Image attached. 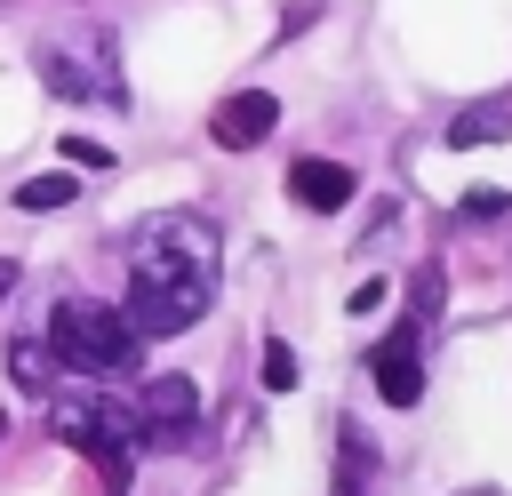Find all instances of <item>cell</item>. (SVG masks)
I'll return each mask as SVG.
<instances>
[{"label":"cell","instance_id":"obj_1","mask_svg":"<svg viewBox=\"0 0 512 496\" xmlns=\"http://www.w3.org/2000/svg\"><path fill=\"white\" fill-rule=\"evenodd\" d=\"M216 256H224V240H216V224L208 216H192V208H168V216H152L144 232H136V248H128V320H136V336L152 344V336H184L200 312H208V296H216Z\"/></svg>","mask_w":512,"mask_h":496},{"label":"cell","instance_id":"obj_2","mask_svg":"<svg viewBox=\"0 0 512 496\" xmlns=\"http://www.w3.org/2000/svg\"><path fill=\"white\" fill-rule=\"evenodd\" d=\"M48 352H56V368H80V376H128V368L144 360V336H136V320H128L120 304H104V296H64V304L48 312Z\"/></svg>","mask_w":512,"mask_h":496},{"label":"cell","instance_id":"obj_3","mask_svg":"<svg viewBox=\"0 0 512 496\" xmlns=\"http://www.w3.org/2000/svg\"><path fill=\"white\" fill-rule=\"evenodd\" d=\"M32 64H40V80H48L56 96H72V104H88V96H112V104H120V64H112V40H104L96 24H56V32H40V40H32Z\"/></svg>","mask_w":512,"mask_h":496},{"label":"cell","instance_id":"obj_4","mask_svg":"<svg viewBox=\"0 0 512 496\" xmlns=\"http://www.w3.org/2000/svg\"><path fill=\"white\" fill-rule=\"evenodd\" d=\"M56 440H72L80 456H96L112 472V488H120L128 480V456L144 448V424L120 400H56Z\"/></svg>","mask_w":512,"mask_h":496},{"label":"cell","instance_id":"obj_5","mask_svg":"<svg viewBox=\"0 0 512 496\" xmlns=\"http://www.w3.org/2000/svg\"><path fill=\"white\" fill-rule=\"evenodd\" d=\"M368 376L392 408H416L424 400V320H400L376 352H368Z\"/></svg>","mask_w":512,"mask_h":496},{"label":"cell","instance_id":"obj_6","mask_svg":"<svg viewBox=\"0 0 512 496\" xmlns=\"http://www.w3.org/2000/svg\"><path fill=\"white\" fill-rule=\"evenodd\" d=\"M136 424H144V440L184 448V440H192V424H200V392H192V376H160V384H144Z\"/></svg>","mask_w":512,"mask_h":496},{"label":"cell","instance_id":"obj_7","mask_svg":"<svg viewBox=\"0 0 512 496\" xmlns=\"http://www.w3.org/2000/svg\"><path fill=\"white\" fill-rule=\"evenodd\" d=\"M280 128V96L272 88H240V96H224L216 112H208V136L224 144V152H248V144H264Z\"/></svg>","mask_w":512,"mask_h":496},{"label":"cell","instance_id":"obj_8","mask_svg":"<svg viewBox=\"0 0 512 496\" xmlns=\"http://www.w3.org/2000/svg\"><path fill=\"white\" fill-rule=\"evenodd\" d=\"M288 192H296V208L336 216V208L352 200V168H336V160H296V168H288Z\"/></svg>","mask_w":512,"mask_h":496},{"label":"cell","instance_id":"obj_9","mask_svg":"<svg viewBox=\"0 0 512 496\" xmlns=\"http://www.w3.org/2000/svg\"><path fill=\"white\" fill-rule=\"evenodd\" d=\"M72 192H80L72 176H32V184H16V208H24V216H48V208H64Z\"/></svg>","mask_w":512,"mask_h":496},{"label":"cell","instance_id":"obj_10","mask_svg":"<svg viewBox=\"0 0 512 496\" xmlns=\"http://www.w3.org/2000/svg\"><path fill=\"white\" fill-rule=\"evenodd\" d=\"M48 368H56L48 336H40V344H32V336H24V344H8V376H16V384H48Z\"/></svg>","mask_w":512,"mask_h":496},{"label":"cell","instance_id":"obj_11","mask_svg":"<svg viewBox=\"0 0 512 496\" xmlns=\"http://www.w3.org/2000/svg\"><path fill=\"white\" fill-rule=\"evenodd\" d=\"M504 128H512V104H488V112H464L448 128V144H480V136H504Z\"/></svg>","mask_w":512,"mask_h":496},{"label":"cell","instance_id":"obj_12","mask_svg":"<svg viewBox=\"0 0 512 496\" xmlns=\"http://www.w3.org/2000/svg\"><path fill=\"white\" fill-rule=\"evenodd\" d=\"M64 160H72V168H96V176L112 168V152H104L96 136H64Z\"/></svg>","mask_w":512,"mask_h":496},{"label":"cell","instance_id":"obj_13","mask_svg":"<svg viewBox=\"0 0 512 496\" xmlns=\"http://www.w3.org/2000/svg\"><path fill=\"white\" fill-rule=\"evenodd\" d=\"M512 208V192H496V184H480V192H464V216L480 224V216H504Z\"/></svg>","mask_w":512,"mask_h":496},{"label":"cell","instance_id":"obj_14","mask_svg":"<svg viewBox=\"0 0 512 496\" xmlns=\"http://www.w3.org/2000/svg\"><path fill=\"white\" fill-rule=\"evenodd\" d=\"M264 384H272V392H288V384H296V352H288V344H272V352H264Z\"/></svg>","mask_w":512,"mask_h":496},{"label":"cell","instance_id":"obj_15","mask_svg":"<svg viewBox=\"0 0 512 496\" xmlns=\"http://www.w3.org/2000/svg\"><path fill=\"white\" fill-rule=\"evenodd\" d=\"M8 288H16V264H8V256H0V296H8Z\"/></svg>","mask_w":512,"mask_h":496},{"label":"cell","instance_id":"obj_16","mask_svg":"<svg viewBox=\"0 0 512 496\" xmlns=\"http://www.w3.org/2000/svg\"><path fill=\"white\" fill-rule=\"evenodd\" d=\"M336 496H368V488H360V480H352V472H344V488H336Z\"/></svg>","mask_w":512,"mask_h":496},{"label":"cell","instance_id":"obj_17","mask_svg":"<svg viewBox=\"0 0 512 496\" xmlns=\"http://www.w3.org/2000/svg\"><path fill=\"white\" fill-rule=\"evenodd\" d=\"M464 496H488V488H464Z\"/></svg>","mask_w":512,"mask_h":496}]
</instances>
